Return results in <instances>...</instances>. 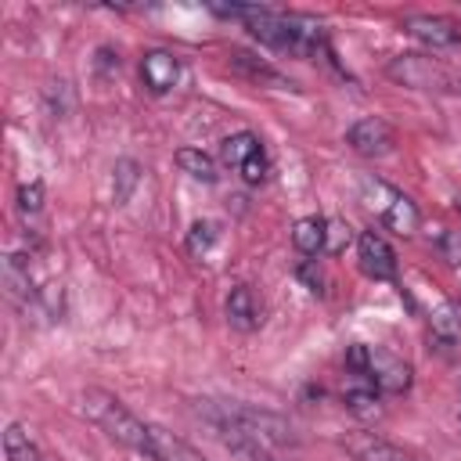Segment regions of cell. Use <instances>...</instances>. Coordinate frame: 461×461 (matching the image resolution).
I'll return each mask as SVG.
<instances>
[{"label":"cell","mask_w":461,"mask_h":461,"mask_svg":"<svg viewBox=\"0 0 461 461\" xmlns=\"http://www.w3.org/2000/svg\"><path fill=\"white\" fill-rule=\"evenodd\" d=\"M212 11L220 18H234L241 22L259 43L292 54V58H321L328 54V36L324 25L310 14H285V11H270V7H256V4H212Z\"/></svg>","instance_id":"cell-1"},{"label":"cell","mask_w":461,"mask_h":461,"mask_svg":"<svg viewBox=\"0 0 461 461\" xmlns=\"http://www.w3.org/2000/svg\"><path fill=\"white\" fill-rule=\"evenodd\" d=\"M79 414L86 421H94L101 432H108L115 443H122L133 454L151 461V454H155V425L137 418L119 396H112L104 389H83L79 393Z\"/></svg>","instance_id":"cell-2"},{"label":"cell","mask_w":461,"mask_h":461,"mask_svg":"<svg viewBox=\"0 0 461 461\" xmlns=\"http://www.w3.org/2000/svg\"><path fill=\"white\" fill-rule=\"evenodd\" d=\"M198 414L205 418V425L212 429V436L238 457V461H277V454L259 443L230 411H227V400H198Z\"/></svg>","instance_id":"cell-3"},{"label":"cell","mask_w":461,"mask_h":461,"mask_svg":"<svg viewBox=\"0 0 461 461\" xmlns=\"http://www.w3.org/2000/svg\"><path fill=\"white\" fill-rule=\"evenodd\" d=\"M360 198H364V205L367 209H375L378 212V220L389 227V230H396V234H414L418 230V223H421V216H418V205L403 194V191H396V187H389L385 180H375V176H364L360 180Z\"/></svg>","instance_id":"cell-4"},{"label":"cell","mask_w":461,"mask_h":461,"mask_svg":"<svg viewBox=\"0 0 461 461\" xmlns=\"http://www.w3.org/2000/svg\"><path fill=\"white\" fill-rule=\"evenodd\" d=\"M227 411H230L259 443H267L274 454H281L285 447H295V432H292V425H288L281 414L263 411V407H249V403H234V400H227Z\"/></svg>","instance_id":"cell-5"},{"label":"cell","mask_w":461,"mask_h":461,"mask_svg":"<svg viewBox=\"0 0 461 461\" xmlns=\"http://www.w3.org/2000/svg\"><path fill=\"white\" fill-rule=\"evenodd\" d=\"M385 72H389V79H396L400 86H411V90H443V86H450V72L429 54H396L385 65Z\"/></svg>","instance_id":"cell-6"},{"label":"cell","mask_w":461,"mask_h":461,"mask_svg":"<svg viewBox=\"0 0 461 461\" xmlns=\"http://www.w3.org/2000/svg\"><path fill=\"white\" fill-rule=\"evenodd\" d=\"M364 378H371L378 393L400 396V393L411 389V364H407L403 357H396L393 349L367 346V367H364Z\"/></svg>","instance_id":"cell-7"},{"label":"cell","mask_w":461,"mask_h":461,"mask_svg":"<svg viewBox=\"0 0 461 461\" xmlns=\"http://www.w3.org/2000/svg\"><path fill=\"white\" fill-rule=\"evenodd\" d=\"M403 32L421 40L432 50L443 47H461V22L447 18V14H407L403 18Z\"/></svg>","instance_id":"cell-8"},{"label":"cell","mask_w":461,"mask_h":461,"mask_svg":"<svg viewBox=\"0 0 461 461\" xmlns=\"http://www.w3.org/2000/svg\"><path fill=\"white\" fill-rule=\"evenodd\" d=\"M346 144H349L357 155H364V158H382V155L393 151L396 133H393V126H389L385 119L367 115V119H357V122L346 130Z\"/></svg>","instance_id":"cell-9"},{"label":"cell","mask_w":461,"mask_h":461,"mask_svg":"<svg viewBox=\"0 0 461 461\" xmlns=\"http://www.w3.org/2000/svg\"><path fill=\"white\" fill-rule=\"evenodd\" d=\"M357 259H360V270L367 277H375V281H393L396 277V252L378 230H360Z\"/></svg>","instance_id":"cell-10"},{"label":"cell","mask_w":461,"mask_h":461,"mask_svg":"<svg viewBox=\"0 0 461 461\" xmlns=\"http://www.w3.org/2000/svg\"><path fill=\"white\" fill-rule=\"evenodd\" d=\"M140 79H144V86L151 90V94H169L173 86H176V79H180V61H176V54L173 50H162V47H155V50H148L144 58H140Z\"/></svg>","instance_id":"cell-11"},{"label":"cell","mask_w":461,"mask_h":461,"mask_svg":"<svg viewBox=\"0 0 461 461\" xmlns=\"http://www.w3.org/2000/svg\"><path fill=\"white\" fill-rule=\"evenodd\" d=\"M223 313H227V324L234 331H256L263 324V303L256 299V292L249 285H234L223 299Z\"/></svg>","instance_id":"cell-12"},{"label":"cell","mask_w":461,"mask_h":461,"mask_svg":"<svg viewBox=\"0 0 461 461\" xmlns=\"http://www.w3.org/2000/svg\"><path fill=\"white\" fill-rule=\"evenodd\" d=\"M346 450L357 461H414L411 454H403L400 447L378 439L375 432H353V436H346Z\"/></svg>","instance_id":"cell-13"},{"label":"cell","mask_w":461,"mask_h":461,"mask_svg":"<svg viewBox=\"0 0 461 461\" xmlns=\"http://www.w3.org/2000/svg\"><path fill=\"white\" fill-rule=\"evenodd\" d=\"M4 288H7V295H11L14 303L40 299V288H36L32 277H29V256L11 252V256L4 259Z\"/></svg>","instance_id":"cell-14"},{"label":"cell","mask_w":461,"mask_h":461,"mask_svg":"<svg viewBox=\"0 0 461 461\" xmlns=\"http://www.w3.org/2000/svg\"><path fill=\"white\" fill-rule=\"evenodd\" d=\"M378 400H382V393L375 389L371 378H364V375H349V385L342 389V403H346V411H353L357 418H375V414H378Z\"/></svg>","instance_id":"cell-15"},{"label":"cell","mask_w":461,"mask_h":461,"mask_svg":"<svg viewBox=\"0 0 461 461\" xmlns=\"http://www.w3.org/2000/svg\"><path fill=\"white\" fill-rule=\"evenodd\" d=\"M429 331H432L436 349L450 353V349L457 346V339H461V317H457V310H454L450 303H439L436 313L429 317Z\"/></svg>","instance_id":"cell-16"},{"label":"cell","mask_w":461,"mask_h":461,"mask_svg":"<svg viewBox=\"0 0 461 461\" xmlns=\"http://www.w3.org/2000/svg\"><path fill=\"white\" fill-rule=\"evenodd\" d=\"M256 151H263V148H259V137L252 130H238V133L220 140V158H223V166H234V169H241Z\"/></svg>","instance_id":"cell-17"},{"label":"cell","mask_w":461,"mask_h":461,"mask_svg":"<svg viewBox=\"0 0 461 461\" xmlns=\"http://www.w3.org/2000/svg\"><path fill=\"white\" fill-rule=\"evenodd\" d=\"M4 454H7V461H43L36 439H32L29 429L18 425V421H11V425L4 429Z\"/></svg>","instance_id":"cell-18"},{"label":"cell","mask_w":461,"mask_h":461,"mask_svg":"<svg viewBox=\"0 0 461 461\" xmlns=\"http://www.w3.org/2000/svg\"><path fill=\"white\" fill-rule=\"evenodd\" d=\"M292 241L303 256H321L324 252V220L321 216H303L292 227Z\"/></svg>","instance_id":"cell-19"},{"label":"cell","mask_w":461,"mask_h":461,"mask_svg":"<svg viewBox=\"0 0 461 461\" xmlns=\"http://www.w3.org/2000/svg\"><path fill=\"white\" fill-rule=\"evenodd\" d=\"M176 166L187 173V176H194V180H202V184H216V158L212 155H205L202 148H180L176 151Z\"/></svg>","instance_id":"cell-20"},{"label":"cell","mask_w":461,"mask_h":461,"mask_svg":"<svg viewBox=\"0 0 461 461\" xmlns=\"http://www.w3.org/2000/svg\"><path fill=\"white\" fill-rule=\"evenodd\" d=\"M216 238H220V223H212V220H194L191 230H187V238H184V249H187L194 259H202V256L216 245Z\"/></svg>","instance_id":"cell-21"},{"label":"cell","mask_w":461,"mask_h":461,"mask_svg":"<svg viewBox=\"0 0 461 461\" xmlns=\"http://www.w3.org/2000/svg\"><path fill=\"white\" fill-rule=\"evenodd\" d=\"M40 212H43V184H40V180L22 184V187H18V216H22V223L32 227Z\"/></svg>","instance_id":"cell-22"},{"label":"cell","mask_w":461,"mask_h":461,"mask_svg":"<svg viewBox=\"0 0 461 461\" xmlns=\"http://www.w3.org/2000/svg\"><path fill=\"white\" fill-rule=\"evenodd\" d=\"M349 238H353V230L346 220H324V252L328 256H339L349 245Z\"/></svg>","instance_id":"cell-23"},{"label":"cell","mask_w":461,"mask_h":461,"mask_svg":"<svg viewBox=\"0 0 461 461\" xmlns=\"http://www.w3.org/2000/svg\"><path fill=\"white\" fill-rule=\"evenodd\" d=\"M137 180H140L137 162H130V158L115 162V202H126V198H130V191L137 187Z\"/></svg>","instance_id":"cell-24"},{"label":"cell","mask_w":461,"mask_h":461,"mask_svg":"<svg viewBox=\"0 0 461 461\" xmlns=\"http://www.w3.org/2000/svg\"><path fill=\"white\" fill-rule=\"evenodd\" d=\"M230 65H234V68H241V72H249L252 79H270V83H277V79H281L270 65L256 61V58H252V54H245V50H234V54H230Z\"/></svg>","instance_id":"cell-25"},{"label":"cell","mask_w":461,"mask_h":461,"mask_svg":"<svg viewBox=\"0 0 461 461\" xmlns=\"http://www.w3.org/2000/svg\"><path fill=\"white\" fill-rule=\"evenodd\" d=\"M295 274L306 281V288H310L313 295H324V288H328V277H324V270H321V263H317V259H303Z\"/></svg>","instance_id":"cell-26"},{"label":"cell","mask_w":461,"mask_h":461,"mask_svg":"<svg viewBox=\"0 0 461 461\" xmlns=\"http://www.w3.org/2000/svg\"><path fill=\"white\" fill-rule=\"evenodd\" d=\"M238 173H241V180H245V184H263V180H267V155H263V151H256V155H252Z\"/></svg>","instance_id":"cell-27"},{"label":"cell","mask_w":461,"mask_h":461,"mask_svg":"<svg viewBox=\"0 0 461 461\" xmlns=\"http://www.w3.org/2000/svg\"><path fill=\"white\" fill-rule=\"evenodd\" d=\"M439 252H443L447 263L461 267V230H443V238H439Z\"/></svg>","instance_id":"cell-28"}]
</instances>
